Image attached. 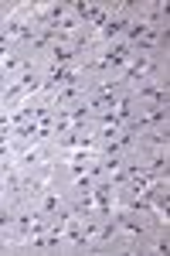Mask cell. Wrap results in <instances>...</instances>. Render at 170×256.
<instances>
[{
  "label": "cell",
  "instance_id": "cell-1",
  "mask_svg": "<svg viewBox=\"0 0 170 256\" xmlns=\"http://www.w3.org/2000/svg\"><path fill=\"white\" fill-rule=\"evenodd\" d=\"M133 150H136L140 158L157 154V150H170V126H160V130H140Z\"/></svg>",
  "mask_w": 170,
  "mask_h": 256
}]
</instances>
